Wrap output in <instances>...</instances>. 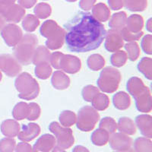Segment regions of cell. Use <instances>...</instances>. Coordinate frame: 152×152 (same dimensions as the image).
I'll use <instances>...</instances> for the list:
<instances>
[{
  "label": "cell",
  "mask_w": 152,
  "mask_h": 152,
  "mask_svg": "<svg viewBox=\"0 0 152 152\" xmlns=\"http://www.w3.org/2000/svg\"><path fill=\"white\" fill-rule=\"evenodd\" d=\"M66 48L72 52L86 53L98 48L105 39L104 24L89 12H79L63 26Z\"/></svg>",
  "instance_id": "cell-1"
},
{
  "label": "cell",
  "mask_w": 152,
  "mask_h": 152,
  "mask_svg": "<svg viewBox=\"0 0 152 152\" xmlns=\"http://www.w3.org/2000/svg\"><path fill=\"white\" fill-rule=\"evenodd\" d=\"M38 43L37 37L34 34H26L14 47L15 58L20 64L28 66L32 62L34 53Z\"/></svg>",
  "instance_id": "cell-2"
},
{
  "label": "cell",
  "mask_w": 152,
  "mask_h": 152,
  "mask_svg": "<svg viewBox=\"0 0 152 152\" xmlns=\"http://www.w3.org/2000/svg\"><path fill=\"white\" fill-rule=\"evenodd\" d=\"M40 34L47 38L46 46L47 49L58 50L63 45L65 41V31L60 28L53 20L44 21L40 29Z\"/></svg>",
  "instance_id": "cell-3"
},
{
  "label": "cell",
  "mask_w": 152,
  "mask_h": 152,
  "mask_svg": "<svg viewBox=\"0 0 152 152\" xmlns=\"http://www.w3.org/2000/svg\"><path fill=\"white\" fill-rule=\"evenodd\" d=\"M15 88L18 97L23 100H31L36 98L40 92L37 81L28 72H23L16 78Z\"/></svg>",
  "instance_id": "cell-4"
},
{
  "label": "cell",
  "mask_w": 152,
  "mask_h": 152,
  "mask_svg": "<svg viewBox=\"0 0 152 152\" xmlns=\"http://www.w3.org/2000/svg\"><path fill=\"white\" fill-rule=\"evenodd\" d=\"M121 81V73L113 67H107L100 72L97 84L100 91L111 94L118 89Z\"/></svg>",
  "instance_id": "cell-5"
},
{
  "label": "cell",
  "mask_w": 152,
  "mask_h": 152,
  "mask_svg": "<svg viewBox=\"0 0 152 152\" xmlns=\"http://www.w3.org/2000/svg\"><path fill=\"white\" fill-rule=\"evenodd\" d=\"M100 119L97 111L91 106H85L78 110L76 126L82 132L91 131Z\"/></svg>",
  "instance_id": "cell-6"
},
{
  "label": "cell",
  "mask_w": 152,
  "mask_h": 152,
  "mask_svg": "<svg viewBox=\"0 0 152 152\" xmlns=\"http://www.w3.org/2000/svg\"><path fill=\"white\" fill-rule=\"evenodd\" d=\"M49 129L55 135L57 147L65 150L72 146L75 138L71 129L62 126L57 122H52L49 126Z\"/></svg>",
  "instance_id": "cell-7"
},
{
  "label": "cell",
  "mask_w": 152,
  "mask_h": 152,
  "mask_svg": "<svg viewBox=\"0 0 152 152\" xmlns=\"http://www.w3.org/2000/svg\"><path fill=\"white\" fill-rule=\"evenodd\" d=\"M0 70L9 77H15L21 71V66L18 61L9 54L0 55Z\"/></svg>",
  "instance_id": "cell-8"
},
{
  "label": "cell",
  "mask_w": 152,
  "mask_h": 152,
  "mask_svg": "<svg viewBox=\"0 0 152 152\" xmlns=\"http://www.w3.org/2000/svg\"><path fill=\"white\" fill-rule=\"evenodd\" d=\"M1 36L9 47H15L23 36L22 31L15 24H9L1 30Z\"/></svg>",
  "instance_id": "cell-9"
},
{
  "label": "cell",
  "mask_w": 152,
  "mask_h": 152,
  "mask_svg": "<svg viewBox=\"0 0 152 152\" xmlns=\"http://www.w3.org/2000/svg\"><path fill=\"white\" fill-rule=\"evenodd\" d=\"M111 148L117 151H126L132 148V139L123 133H113L109 138Z\"/></svg>",
  "instance_id": "cell-10"
},
{
  "label": "cell",
  "mask_w": 152,
  "mask_h": 152,
  "mask_svg": "<svg viewBox=\"0 0 152 152\" xmlns=\"http://www.w3.org/2000/svg\"><path fill=\"white\" fill-rule=\"evenodd\" d=\"M104 47L109 52H116L123 47V39L120 31L109 30L106 32Z\"/></svg>",
  "instance_id": "cell-11"
},
{
  "label": "cell",
  "mask_w": 152,
  "mask_h": 152,
  "mask_svg": "<svg viewBox=\"0 0 152 152\" xmlns=\"http://www.w3.org/2000/svg\"><path fill=\"white\" fill-rule=\"evenodd\" d=\"M0 14L3 16L5 21L12 23H18L24 17L25 10L19 5H11L9 7L0 10Z\"/></svg>",
  "instance_id": "cell-12"
},
{
  "label": "cell",
  "mask_w": 152,
  "mask_h": 152,
  "mask_svg": "<svg viewBox=\"0 0 152 152\" xmlns=\"http://www.w3.org/2000/svg\"><path fill=\"white\" fill-rule=\"evenodd\" d=\"M81 60L78 57L63 54L59 62V69L69 74L77 73L81 69Z\"/></svg>",
  "instance_id": "cell-13"
},
{
  "label": "cell",
  "mask_w": 152,
  "mask_h": 152,
  "mask_svg": "<svg viewBox=\"0 0 152 152\" xmlns=\"http://www.w3.org/2000/svg\"><path fill=\"white\" fill-rule=\"evenodd\" d=\"M56 138L53 135L45 134L38 138L32 148V152H50L56 145Z\"/></svg>",
  "instance_id": "cell-14"
},
{
  "label": "cell",
  "mask_w": 152,
  "mask_h": 152,
  "mask_svg": "<svg viewBox=\"0 0 152 152\" xmlns=\"http://www.w3.org/2000/svg\"><path fill=\"white\" fill-rule=\"evenodd\" d=\"M40 132V126L36 123H29L27 125H23L21 130L19 131L18 134V138L19 140L24 142H31L39 135Z\"/></svg>",
  "instance_id": "cell-15"
},
{
  "label": "cell",
  "mask_w": 152,
  "mask_h": 152,
  "mask_svg": "<svg viewBox=\"0 0 152 152\" xmlns=\"http://www.w3.org/2000/svg\"><path fill=\"white\" fill-rule=\"evenodd\" d=\"M134 99L135 100L137 110L139 112L149 113L151 110V95L148 88H146Z\"/></svg>",
  "instance_id": "cell-16"
},
{
  "label": "cell",
  "mask_w": 152,
  "mask_h": 152,
  "mask_svg": "<svg viewBox=\"0 0 152 152\" xmlns=\"http://www.w3.org/2000/svg\"><path fill=\"white\" fill-rule=\"evenodd\" d=\"M135 124L140 130L142 135L148 138L152 137V118L148 114L138 115L135 118Z\"/></svg>",
  "instance_id": "cell-17"
},
{
  "label": "cell",
  "mask_w": 152,
  "mask_h": 152,
  "mask_svg": "<svg viewBox=\"0 0 152 152\" xmlns=\"http://www.w3.org/2000/svg\"><path fill=\"white\" fill-rule=\"evenodd\" d=\"M1 131L5 136L14 138L20 131V126L18 122L13 119H6L1 124Z\"/></svg>",
  "instance_id": "cell-18"
},
{
  "label": "cell",
  "mask_w": 152,
  "mask_h": 152,
  "mask_svg": "<svg viewBox=\"0 0 152 152\" xmlns=\"http://www.w3.org/2000/svg\"><path fill=\"white\" fill-rule=\"evenodd\" d=\"M92 16L100 22H105L110 17V9L104 3L100 2L92 8Z\"/></svg>",
  "instance_id": "cell-19"
},
{
  "label": "cell",
  "mask_w": 152,
  "mask_h": 152,
  "mask_svg": "<svg viewBox=\"0 0 152 152\" xmlns=\"http://www.w3.org/2000/svg\"><path fill=\"white\" fill-rule=\"evenodd\" d=\"M143 25V18L139 15H132L126 19V28L132 33L136 34L142 31Z\"/></svg>",
  "instance_id": "cell-20"
},
{
  "label": "cell",
  "mask_w": 152,
  "mask_h": 152,
  "mask_svg": "<svg viewBox=\"0 0 152 152\" xmlns=\"http://www.w3.org/2000/svg\"><path fill=\"white\" fill-rule=\"evenodd\" d=\"M52 85L56 89L64 90L70 85V79L65 73L61 71H56L53 74L51 79Z\"/></svg>",
  "instance_id": "cell-21"
},
{
  "label": "cell",
  "mask_w": 152,
  "mask_h": 152,
  "mask_svg": "<svg viewBox=\"0 0 152 152\" xmlns=\"http://www.w3.org/2000/svg\"><path fill=\"white\" fill-rule=\"evenodd\" d=\"M126 87H127V90H128L129 93L134 98L147 88V87L144 85L142 79L137 78V77H132V78H129V80L127 82Z\"/></svg>",
  "instance_id": "cell-22"
},
{
  "label": "cell",
  "mask_w": 152,
  "mask_h": 152,
  "mask_svg": "<svg viewBox=\"0 0 152 152\" xmlns=\"http://www.w3.org/2000/svg\"><path fill=\"white\" fill-rule=\"evenodd\" d=\"M127 15L125 12H119L113 15L109 21V27L114 31H120L126 27Z\"/></svg>",
  "instance_id": "cell-23"
},
{
  "label": "cell",
  "mask_w": 152,
  "mask_h": 152,
  "mask_svg": "<svg viewBox=\"0 0 152 152\" xmlns=\"http://www.w3.org/2000/svg\"><path fill=\"white\" fill-rule=\"evenodd\" d=\"M113 102L116 109L119 110H124L128 109L131 104V100L128 94L120 91L113 97Z\"/></svg>",
  "instance_id": "cell-24"
},
{
  "label": "cell",
  "mask_w": 152,
  "mask_h": 152,
  "mask_svg": "<svg viewBox=\"0 0 152 152\" xmlns=\"http://www.w3.org/2000/svg\"><path fill=\"white\" fill-rule=\"evenodd\" d=\"M50 53L48 49L43 46L37 47L34 53L33 58H32V63L37 66L40 63L49 62L50 63Z\"/></svg>",
  "instance_id": "cell-25"
},
{
  "label": "cell",
  "mask_w": 152,
  "mask_h": 152,
  "mask_svg": "<svg viewBox=\"0 0 152 152\" xmlns=\"http://www.w3.org/2000/svg\"><path fill=\"white\" fill-rule=\"evenodd\" d=\"M117 129L125 135H134L136 132V127L134 122L129 117H122L119 119Z\"/></svg>",
  "instance_id": "cell-26"
},
{
  "label": "cell",
  "mask_w": 152,
  "mask_h": 152,
  "mask_svg": "<svg viewBox=\"0 0 152 152\" xmlns=\"http://www.w3.org/2000/svg\"><path fill=\"white\" fill-rule=\"evenodd\" d=\"M110 134L105 130L99 128L95 130L91 135V142L94 145L103 146L109 142Z\"/></svg>",
  "instance_id": "cell-27"
},
{
  "label": "cell",
  "mask_w": 152,
  "mask_h": 152,
  "mask_svg": "<svg viewBox=\"0 0 152 152\" xmlns=\"http://www.w3.org/2000/svg\"><path fill=\"white\" fill-rule=\"evenodd\" d=\"M92 107L96 110H104L108 107L110 104L109 97L104 94L98 93L95 95L91 100Z\"/></svg>",
  "instance_id": "cell-28"
},
{
  "label": "cell",
  "mask_w": 152,
  "mask_h": 152,
  "mask_svg": "<svg viewBox=\"0 0 152 152\" xmlns=\"http://www.w3.org/2000/svg\"><path fill=\"white\" fill-rule=\"evenodd\" d=\"M29 114V105L24 102H20L15 106L12 116L16 120H22L28 118Z\"/></svg>",
  "instance_id": "cell-29"
},
{
  "label": "cell",
  "mask_w": 152,
  "mask_h": 152,
  "mask_svg": "<svg viewBox=\"0 0 152 152\" xmlns=\"http://www.w3.org/2000/svg\"><path fill=\"white\" fill-rule=\"evenodd\" d=\"M135 152H152V143L150 138L140 137L134 142Z\"/></svg>",
  "instance_id": "cell-30"
},
{
  "label": "cell",
  "mask_w": 152,
  "mask_h": 152,
  "mask_svg": "<svg viewBox=\"0 0 152 152\" xmlns=\"http://www.w3.org/2000/svg\"><path fill=\"white\" fill-rule=\"evenodd\" d=\"M138 71L142 72L145 78L148 80L152 78V59L149 57H144L138 62Z\"/></svg>",
  "instance_id": "cell-31"
},
{
  "label": "cell",
  "mask_w": 152,
  "mask_h": 152,
  "mask_svg": "<svg viewBox=\"0 0 152 152\" xmlns=\"http://www.w3.org/2000/svg\"><path fill=\"white\" fill-rule=\"evenodd\" d=\"M123 5L131 12H142L148 6L147 0H123Z\"/></svg>",
  "instance_id": "cell-32"
},
{
  "label": "cell",
  "mask_w": 152,
  "mask_h": 152,
  "mask_svg": "<svg viewBox=\"0 0 152 152\" xmlns=\"http://www.w3.org/2000/svg\"><path fill=\"white\" fill-rule=\"evenodd\" d=\"M87 64L88 68L93 71H98L104 66L105 60L104 57L100 54H93L88 57Z\"/></svg>",
  "instance_id": "cell-33"
},
{
  "label": "cell",
  "mask_w": 152,
  "mask_h": 152,
  "mask_svg": "<svg viewBox=\"0 0 152 152\" xmlns=\"http://www.w3.org/2000/svg\"><path fill=\"white\" fill-rule=\"evenodd\" d=\"M40 24L39 19L34 15H28L24 17L22 21V27L27 32H34Z\"/></svg>",
  "instance_id": "cell-34"
},
{
  "label": "cell",
  "mask_w": 152,
  "mask_h": 152,
  "mask_svg": "<svg viewBox=\"0 0 152 152\" xmlns=\"http://www.w3.org/2000/svg\"><path fill=\"white\" fill-rule=\"evenodd\" d=\"M34 12L35 16L38 19H46L51 15L52 9L49 4L45 3V2H40L35 6Z\"/></svg>",
  "instance_id": "cell-35"
},
{
  "label": "cell",
  "mask_w": 152,
  "mask_h": 152,
  "mask_svg": "<svg viewBox=\"0 0 152 152\" xmlns=\"http://www.w3.org/2000/svg\"><path fill=\"white\" fill-rule=\"evenodd\" d=\"M52 73V68L50 66L49 62L40 63L36 66L35 68V75L40 79H47Z\"/></svg>",
  "instance_id": "cell-36"
},
{
  "label": "cell",
  "mask_w": 152,
  "mask_h": 152,
  "mask_svg": "<svg viewBox=\"0 0 152 152\" xmlns=\"http://www.w3.org/2000/svg\"><path fill=\"white\" fill-rule=\"evenodd\" d=\"M59 122L64 127H70L76 123V115L70 110L62 111L59 115Z\"/></svg>",
  "instance_id": "cell-37"
},
{
  "label": "cell",
  "mask_w": 152,
  "mask_h": 152,
  "mask_svg": "<svg viewBox=\"0 0 152 152\" xmlns=\"http://www.w3.org/2000/svg\"><path fill=\"white\" fill-rule=\"evenodd\" d=\"M99 128L105 130L110 135H111L115 133L117 129V124L113 118L104 117L100 120Z\"/></svg>",
  "instance_id": "cell-38"
},
{
  "label": "cell",
  "mask_w": 152,
  "mask_h": 152,
  "mask_svg": "<svg viewBox=\"0 0 152 152\" xmlns=\"http://www.w3.org/2000/svg\"><path fill=\"white\" fill-rule=\"evenodd\" d=\"M127 59L128 57L126 52L123 50H118L111 56L110 62L115 67H122L126 64Z\"/></svg>",
  "instance_id": "cell-39"
},
{
  "label": "cell",
  "mask_w": 152,
  "mask_h": 152,
  "mask_svg": "<svg viewBox=\"0 0 152 152\" xmlns=\"http://www.w3.org/2000/svg\"><path fill=\"white\" fill-rule=\"evenodd\" d=\"M125 49H126V55L127 57L131 61H135L139 56L140 53V49L139 47L135 42H129L125 45Z\"/></svg>",
  "instance_id": "cell-40"
},
{
  "label": "cell",
  "mask_w": 152,
  "mask_h": 152,
  "mask_svg": "<svg viewBox=\"0 0 152 152\" xmlns=\"http://www.w3.org/2000/svg\"><path fill=\"white\" fill-rule=\"evenodd\" d=\"M16 142L12 138H5L0 140V152H13Z\"/></svg>",
  "instance_id": "cell-41"
},
{
  "label": "cell",
  "mask_w": 152,
  "mask_h": 152,
  "mask_svg": "<svg viewBox=\"0 0 152 152\" xmlns=\"http://www.w3.org/2000/svg\"><path fill=\"white\" fill-rule=\"evenodd\" d=\"M99 93V89L93 85H87L82 90V97L88 102H91L95 95Z\"/></svg>",
  "instance_id": "cell-42"
},
{
  "label": "cell",
  "mask_w": 152,
  "mask_h": 152,
  "mask_svg": "<svg viewBox=\"0 0 152 152\" xmlns=\"http://www.w3.org/2000/svg\"><path fill=\"white\" fill-rule=\"evenodd\" d=\"M120 34H121V36L123 37V40H126V41L128 42H134L140 39L141 37L143 35L142 31H140V32L136 34L132 33V32H130V31H129L128 30L126 29V27L120 31Z\"/></svg>",
  "instance_id": "cell-43"
},
{
  "label": "cell",
  "mask_w": 152,
  "mask_h": 152,
  "mask_svg": "<svg viewBox=\"0 0 152 152\" xmlns=\"http://www.w3.org/2000/svg\"><path fill=\"white\" fill-rule=\"evenodd\" d=\"M29 105V114L27 119L30 121H34L39 118L40 115V108L36 103H31Z\"/></svg>",
  "instance_id": "cell-44"
},
{
  "label": "cell",
  "mask_w": 152,
  "mask_h": 152,
  "mask_svg": "<svg viewBox=\"0 0 152 152\" xmlns=\"http://www.w3.org/2000/svg\"><path fill=\"white\" fill-rule=\"evenodd\" d=\"M141 46L145 53L151 55L152 53V36L148 34L143 37L141 43Z\"/></svg>",
  "instance_id": "cell-45"
},
{
  "label": "cell",
  "mask_w": 152,
  "mask_h": 152,
  "mask_svg": "<svg viewBox=\"0 0 152 152\" xmlns=\"http://www.w3.org/2000/svg\"><path fill=\"white\" fill-rule=\"evenodd\" d=\"M63 53L60 52H54L53 53L50 55V63L56 69H58V70L59 69V62H60V59Z\"/></svg>",
  "instance_id": "cell-46"
},
{
  "label": "cell",
  "mask_w": 152,
  "mask_h": 152,
  "mask_svg": "<svg viewBox=\"0 0 152 152\" xmlns=\"http://www.w3.org/2000/svg\"><path fill=\"white\" fill-rule=\"evenodd\" d=\"M15 152H32V147L27 142H20L15 146Z\"/></svg>",
  "instance_id": "cell-47"
},
{
  "label": "cell",
  "mask_w": 152,
  "mask_h": 152,
  "mask_svg": "<svg viewBox=\"0 0 152 152\" xmlns=\"http://www.w3.org/2000/svg\"><path fill=\"white\" fill-rule=\"evenodd\" d=\"M95 2H96V0H81L79 2V7L87 12L93 8Z\"/></svg>",
  "instance_id": "cell-48"
},
{
  "label": "cell",
  "mask_w": 152,
  "mask_h": 152,
  "mask_svg": "<svg viewBox=\"0 0 152 152\" xmlns=\"http://www.w3.org/2000/svg\"><path fill=\"white\" fill-rule=\"evenodd\" d=\"M108 4L112 10H119L123 7V0H108Z\"/></svg>",
  "instance_id": "cell-49"
},
{
  "label": "cell",
  "mask_w": 152,
  "mask_h": 152,
  "mask_svg": "<svg viewBox=\"0 0 152 152\" xmlns=\"http://www.w3.org/2000/svg\"><path fill=\"white\" fill-rule=\"evenodd\" d=\"M18 2L23 9H31L37 3V0H18Z\"/></svg>",
  "instance_id": "cell-50"
},
{
  "label": "cell",
  "mask_w": 152,
  "mask_h": 152,
  "mask_svg": "<svg viewBox=\"0 0 152 152\" xmlns=\"http://www.w3.org/2000/svg\"><path fill=\"white\" fill-rule=\"evenodd\" d=\"M16 0H0V10L14 5Z\"/></svg>",
  "instance_id": "cell-51"
},
{
  "label": "cell",
  "mask_w": 152,
  "mask_h": 152,
  "mask_svg": "<svg viewBox=\"0 0 152 152\" xmlns=\"http://www.w3.org/2000/svg\"><path fill=\"white\" fill-rule=\"evenodd\" d=\"M72 152H90L88 151V148H86L84 146H81V145H77L76 147L74 148Z\"/></svg>",
  "instance_id": "cell-52"
},
{
  "label": "cell",
  "mask_w": 152,
  "mask_h": 152,
  "mask_svg": "<svg viewBox=\"0 0 152 152\" xmlns=\"http://www.w3.org/2000/svg\"><path fill=\"white\" fill-rule=\"evenodd\" d=\"M5 25V20L4 19L3 16L0 14V31L4 28Z\"/></svg>",
  "instance_id": "cell-53"
},
{
  "label": "cell",
  "mask_w": 152,
  "mask_h": 152,
  "mask_svg": "<svg viewBox=\"0 0 152 152\" xmlns=\"http://www.w3.org/2000/svg\"><path fill=\"white\" fill-rule=\"evenodd\" d=\"M151 21H152V19L150 18L148 21H147V24H146V28H147V30L149 31V32H151V31H152V29H151V28H152Z\"/></svg>",
  "instance_id": "cell-54"
},
{
  "label": "cell",
  "mask_w": 152,
  "mask_h": 152,
  "mask_svg": "<svg viewBox=\"0 0 152 152\" xmlns=\"http://www.w3.org/2000/svg\"><path fill=\"white\" fill-rule=\"evenodd\" d=\"M52 152H66V151L59 147H55V148H53V149Z\"/></svg>",
  "instance_id": "cell-55"
},
{
  "label": "cell",
  "mask_w": 152,
  "mask_h": 152,
  "mask_svg": "<svg viewBox=\"0 0 152 152\" xmlns=\"http://www.w3.org/2000/svg\"><path fill=\"white\" fill-rule=\"evenodd\" d=\"M116 152H135V151H134V149L131 148L129 149L128 151H116Z\"/></svg>",
  "instance_id": "cell-56"
},
{
  "label": "cell",
  "mask_w": 152,
  "mask_h": 152,
  "mask_svg": "<svg viewBox=\"0 0 152 152\" xmlns=\"http://www.w3.org/2000/svg\"><path fill=\"white\" fill-rule=\"evenodd\" d=\"M66 1H67V2H76L77 0H66Z\"/></svg>",
  "instance_id": "cell-57"
},
{
  "label": "cell",
  "mask_w": 152,
  "mask_h": 152,
  "mask_svg": "<svg viewBox=\"0 0 152 152\" xmlns=\"http://www.w3.org/2000/svg\"><path fill=\"white\" fill-rule=\"evenodd\" d=\"M2 72H0V81H1V80H2Z\"/></svg>",
  "instance_id": "cell-58"
}]
</instances>
